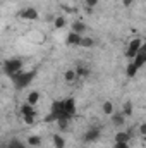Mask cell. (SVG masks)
<instances>
[{"label": "cell", "mask_w": 146, "mask_h": 148, "mask_svg": "<svg viewBox=\"0 0 146 148\" xmlns=\"http://www.w3.org/2000/svg\"><path fill=\"white\" fill-rule=\"evenodd\" d=\"M110 119H112V124H113L115 127H122V126L126 124V114H124V112H113V114L110 115Z\"/></svg>", "instance_id": "6"}, {"label": "cell", "mask_w": 146, "mask_h": 148, "mask_svg": "<svg viewBox=\"0 0 146 148\" xmlns=\"http://www.w3.org/2000/svg\"><path fill=\"white\" fill-rule=\"evenodd\" d=\"M141 48H143V41H141L139 38H134V40L129 43V48H127V52H126V57L134 60V57L138 55V52H139Z\"/></svg>", "instance_id": "3"}, {"label": "cell", "mask_w": 146, "mask_h": 148, "mask_svg": "<svg viewBox=\"0 0 146 148\" xmlns=\"http://www.w3.org/2000/svg\"><path fill=\"white\" fill-rule=\"evenodd\" d=\"M9 148H29V147H26V145H23L19 140H12L10 143H9Z\"/></svg>", "instance_id": "22"}, {"label": "cell", "mask_w": 146, "mask_h": 148, "mask_svg": "<svg viewBox=\"0 0 146 148\" xmlns=\"http://www.w3.org/2000/svg\"><path fill=\"white\" fill-rule=\"evenodd\" d=\"M124 114H126V117H127V115H131V114H132V103H131V102H126V103H124Z\"/></svg>", "instance_id": "23"}, {"label": "cell", "mask_w": 146, "mask_h": 148, "mask_svg": "<svg viewBox=\"0 0 146 148\" xmlns=\"http://www.w3.org/2000/svg\"><path fill=\"white\" fill-rule=\"evenodd\" d=\"M138 69H139V67H138L134 62H129V64H127V69H126V74H127L129 77H134L136 73H138Z\"/></svg>", "instance_id": "13"}, {"label": "cell", "mask_w": 146, "mask_h": 148, "mask_svg": "<svg viewBox=\"0 0 146 148\" xmlns=\"http://www.w3.org/2000/svg\"><path fill=\"white\" fill-rule=\"evenodd\" d=\"M98 2H100V0H86V5H88V7L91 9V7H95V5H96Z\"/></svg>", "instance_id": "25"}, {"label": "cell", "mask_w": 146, "mask_h": 148, "mask_svg": "<svg viewBox=\"0 0 146 148\" xmlns=\"http://www.w3.org/2000/svg\"><path fill=\"white\" fill-rule=\"evenodd\" d=\"M100 134H102V129L100 127H89L86 133H84V136H83V141L84 143H93V141H96L98 138H100Z\"/></svg>", "instance_id": "4"}, {"label": "cell", "mask_w": 146, "mask_h": 148, "mask_svg": "<svg viewBox=\"0 0 146 148\" xmlns=\"http://www.w3.org/2000/svg\"><path fill=\"white\" fill-rule=\"evenodd\" d=\"M139 133H141L143 136H146V122H143V124L139 126Z\"/></svg>", "instance_id": "26"}, {"label": "cell", "mask_w": 146, "mask_h": 148, "mask_svg": "<svg viewBox=\"0 0 146 148\" xmlns=\"http://www.w3.org/2000/svg\"><path fill=\"white\" fill-rule=\"evenodd\" d=\"M21 114H23V117H24V115H36V110L33 109V105L24 103V105L21 107Z\"/></svg>", "instance_id": "12"}, {"label": "cell", "mask_w": 146, "mask_h": 148, "mask_svg": "<svg viewBox=\"0 0 146 148\" xmlns=\"http://www.w3.org/2000/svg\"><path fill=\"white\" fill-rule=\"evenodd\" d=\"M64 107H65V112L72 117L76 115V102H74V98H67V100H64Z\"/></svg>", "instance_id": "9"}, {"label": "cell", "mask_w": 146, "mask_h": 148, "mask_svg": "<svg viewBox=\"0 0 146 148\" xmlns=\"http://www.w3.org/2000/svg\"><path fill=\"white\" fill-rule=\"evenodd\" d=\"M23 119H24L26 124H33V122H35V115H24Z\"/></svg>", "instance_id": "24"}, {"label": "cell", "mask_w": 146, "mask_h": 148, "mask_svg": "<svg viewBox=\"0 0 146 148\" xmlns=\"http://www.w3.org/2000/svg\"><path fill=\"white\" fill-rule=\"evenodd\" d=\"M143 50H145V52H146V41H145V43H143Z\"/></svg>", "instance_id": "29"}, {"label": "cell", "mask_w": 146, "mask_h": 148, "mask_svg": "<svg viewBox=\"0 0 146 148\" xmlns=\"http://www.w3.org/2000/svg\"><path fill=\"white\" fill-rule=\"evenodd\" d=\"M93 45H95V40H93V38L83 36V40H81V47H84V48H91Z\"/></svg>", "instance_id": "16"}, {"label": "cell", "mask_w": 146, "mask_h": 148, "mask_svg": "<svg viewBox=\"0 0 146 148\" xmlns=\"http://www.w3.org/2000/svg\"><path fill=\"white\" fill-rule=\"evenodd\" d=\"M113 148H129V143H115Z\"/></svg>", "instance_id": "27"}, {"label": "cell", "mask_w": 146, "mask_h": 148, "mask_svg": "<svg viewBox=\"0 0 146 148\" xmlns=\"http://www.w3.org/2000/svg\"><path fill=\"white\" fill-rule=\"evenodd\" d=\"M132 2H134V0H122L124 7H131V5H132Z\"/></svg>", "instance_id": "28"}, {"label": "cell", "mask_w": 146, "mask_h": 148, "mask_svg": "<svg viewBox=\"0 0 146 148\" xmlns=\"http://www.w3.org/2000/svg\"><path fill=\"white\" fill-rule=\"evenodd\" d=\"M81 40H83L81 35H77V33L71 31V33L67 35V38H65V43L71 45V47H81Z\"/></svg>", "instance_id": "7"}, {"label": "cell", "mask_w": 146, "mask_h": 148, "mask_svg": "<svg viewBox=\"0 0 146 148\" xmlns=\"http://www.w3.org/2000/svg\"><path fill=\"white\" fill-rule=\"evenodd\" d=\"M69 121H71V119H59L57 124H59V127H60L62 131H67V127H69Z\"/></svg>", "instance_id": "19"}, {"label": "cell", "mask_w": 146, "mask_h": 148, "mask_svg": "<svg viewBox=\"0 0 146 148\" xmlns=\"http://www.w3.org/2000/svg\"><path fill=\"white\" fill-rule=\"evenodd\" d=\"M76 73H77V77H84V76H88V74H89V69H88V67L79 66V67L76 69Z\"/></svg>", "instance_id": "20"}, {"label": "cell", "mask_w": 146, "mask_h": 148, "mask_svg": "<svg viewBox=\"0 0 146 148\" xmlns=\"http://www.w3.org/2000/svg\"><path fill=\"white\" fill-rule=\"evenodd\" d=\"M131 140V133L129 131H119L115 134V143H129Z\"/></svg>", "instance_id": "8"}, {"label": "cell", "mask_w": 146, "mask_h": 148, "mask_svg": "<svg viewBox=\"0 0 146 148\" xmlns=\"http://www.w3.org/2000/svg\"><path fill=\"white\" fill-rule=\"evenodd\" d=\"M19 17L28 19V21H36L38 19V10L33 9V7H28V9H24V10L19 12Z\"/></svg>", "instance_id": "5"}, {"label": "cell", "mask_w": 146, "mask_h": 148, "mask_svg": "<svg viewBox=\"0 0 146 148\" xmlns=\"http://www.w3.org/2000/svg\"><path fill=\"white\" fill-rule=\"evenodd\" d=\"M36 76V71H28V73H23V71H19V73L16 74L14 77H12V81H14V86L17 88V90H23V88H26L31 81H33V77Z\"/></svg>", "instance_id": "1"}, {"label": "cell", "mask_w": 146, "mask_h": 148, "mask_svg": "<svg viewBox=\"0 0 146 148\" xmlns=\"http://www.w3.org/2000/svg\"><path fill=\"white\" fill-rule=\"evenodd\" d=\"M65 26V17H57L55 19V29H62Z\"/></svg>", "instance_id": "21"}, {"label": "cell", "mask_w": 146, "mask_h": 148, "mask_svg": "<svg viewBox=\"0 0 146 148\" xmlns=\"http://www.w3.org/2000/svg\"><path fill=\"white\" fill-rule=\"evenodd\" d=\"M40 145H41V138L40 136L35 134V136H29L28 138V147H40Z\"/></svg>", "instance_id": "15"}, {"label": "cell", "mask_w": 146, "mask_h": 148, "mask_svg": "<svg viewBox=\"0 0 146 148\" xmlns=\"http://www.w3.org/2000/svg\"><path fill=\"white\" fill-rule=\"evenodd\" d=\"M72 31H74V33H77V35L84 33V31H86V24H84V23H81V21H74V23H72Z\"/></svg>", "instance_id": "10"}, {"label": "cell", "mask_w": 146, "mask_h": 148, "mask_svg": "<svg viewBox=\"0 0 146 148\" xmlns=\"http://www.w3.org/2000/svg\"><path fill=\"white\" fill-rule=\"evenodd\" d=\"M64 77H65V81H74L76 77H77V73L76 71H72V69H69V71H65V74H64Z\"/></svg>", "instance_id": "17"}, {"label": "cell", "mask_w": 146, "mask_h": 148, "mask_svg": "<svg viewBox=\"0 0 146 148\" xmlns=\"http://www.w3.org/2000/svg\"><path fill=\"white\" fill-rule=\"evenodd\" d=\"M53 145H55V148H64L65 147V141H64V138L60 136V134H53Z\"/></svg>", "instance_id": "14"}, {"label": "cell", "mask_w": 146, "mask_h": 148, "mask_svg": "<svg viewBox=\"0 0 146 148\" xmlns=\"http://www.w3.org/2000/svg\"><path fill=\"white\" fill-rule=\"evenodd\" d=\"M103 114H107V115H112L113 114V103L112 102H105L103 103Z\"/></svg>", "instance_id": "18"}, {"label": "cell", "mask_w": 146, "mask_h": 148, "mask_svg": "<svg viewBox=\"0 0 146 148\" xmlns=\"http://www.w3.org/2000/svg\"><path fill=\"white\" fill-rule=\"evenodd\" d=\"M38 100H40V93L38 91H31L29 95H28V98H26V103H29V105H36L38 103Z\"/></svg>", "instance_id": "11"}, {"label": "cell", "mask_w": 146, "mask_h": 148, "mask_svg": "<svg viewBox=\"0 0 146 148\" xmlns=\"http://www.w3.org/2000/svg\"><path fill=\"white\" fill-rule=\"evenodd\" d=\"M19 71H23V60L21 59H9V60L3 62V73H5V76H9L10 79Z\"/></svg>", "instance_id": "2"}]
</instances>
